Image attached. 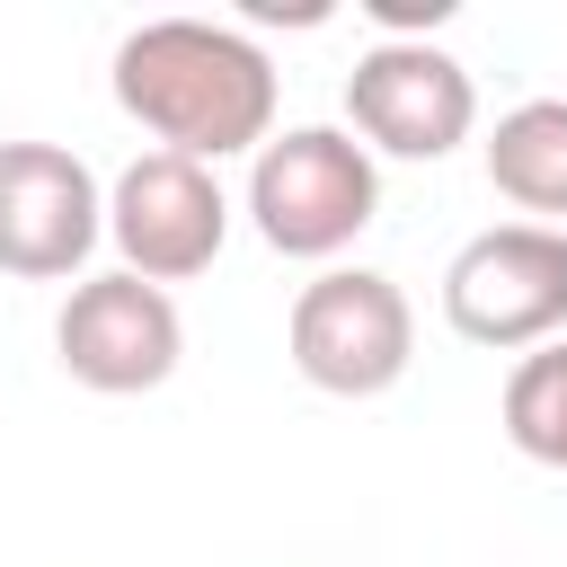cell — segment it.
<instances>
[{
    "mask_svg": "<svg viewBox=\"0 0 567 567\" xmlns=\"http://www.w3.org/2000/svg\"><path fill=\"white\" fill-rule=\"evenodd\" d=\"M452 337L487 354H532L567 328V230L558 221H487L443 266Z\"/></svg>",
    "mask_w": 567,
    "mask_h": 567,
    "instance_id": "obj_4",
    "label": "cell"
},
{
    "mask_svg": "<svg viewBox=\"0 0 567 567\" xmlns=\"http://www.w3.org/2000/svg\"><path fill=\"white\" fill-rule=\"evenodd\" d=\"M106 239V195L62 142H0V275L71 284Z\"/></svg>",
    "mask_w": 567,
    "mask_h": 567,
    "instance_id": "obj_8",
    "label": "cell"
},
{
    "mask_svg": "<svg viewBox=\"0 0 567 567\" xmlns=\"http://www.w3.org/2000/svg\"><path fill=\"white\" fill-rule=\"evenodd\" d=\"M505 443L540 470H567V337L532 346L505 372Z\"/></svg>",
    "mask_w": 567,
    "mask_h": 567,
    "instance_id": "obj_10",
    "label": "cell"
},
{
    "mask_svg": "<svg viewBox=\"0 0 567 567\" xmlns=\"http://www.w3.org/2000/svg\"><path fill=\"white\" fill-rule=\"evenodd\" d=\"M381 213V159L346 124H292L248 159V221L275 257L328 266Z\"/></svg>",
    "mask_w": 567,
    "mask_h": 567,
    "instance_id": "obj_2",
    "label": "cell"
},
{
    "mask_svg": "<svg viewBox=\"0 0 567 567\" xmlns=\"http://www.w3.org/2000/svg\"><path fill=\"white\" fill-rule=\"evenodd\" d=\"M115 106L177 159H257L275 142V62L221 18H142L115 44Z\"/></svg>",
    "mask_w": 567,
    "mask_h": 567,
    "instance_id": "obj_1",
    "label": "cell"
},
{
    "mask_svg": "<svg viewBox=\"0 0 567 567\" xmlns=\"http://www.w3.org/2000/svg\"><path fill=\"white\" fill-rule=\"evenodd\" d=\"M487 186L514 213H567V97H523L487 133Z\"/></svg>",
    "mask_w": 567,
    "mask_h": 567,
    "instance_id": "obj_9",
    "label": "cell"
},
{
    "mask_svg": "<svg viewBox=\"0 0 567 567\" xmlns=\"http://www.w3.org/2000/svg\"><path fill=\"white\" fill-rule=\"evenodd\" d=\"M53 354H62V372L80 390L133 399V390H159L177 372L186 319H177V301L159 284L124 275V266L115 275H80L71 301H62V319H53Z\"/></svg>",
    "mask_w": 567,
    "mask_h": 567,
    "instance_id": "obj_7",
    "label": "cell"
},
{
    "mask_svg": "<svg viewBox=\"0 0 567 567\" xmlns=\"http://www.w3.org/2000/svg\"><path fill=\"white\" fill-rule=\"evenodd\" d=\"M284 346H292V372L310 390H328V399H381L416 363V310L372 266H319L292 292Z\"/></svg>",
    "mask_w": 567,
    "mask_h": 567,
    "instance_id": "obj_3",
    "label": "cell"
},
{
    "mask_svg": "<svg viewBox=\"0 0 567 567\" xmlns=\"http://www.w3.org/2000/svg\"><path fill=\"white\" fill-rule=\"evenodd\" d=\"M346 124L381 159H452L478 133V80L443 44H363L346 71Z\"/></svg>",
    "mask_w": 567,
    "mask_h": 567,
    "instance_id": "obj_5",
    "label": "cell"
},
{
    "mask_svg": "<svg viewBox=\"0 0 567 567\" xmlns=\"http://www.w3.org/2000/svg\"><path fill=\"white\" fill-rule=\"evenodd\" d=\"M106 239L124 257V275L142 284H186L221 257L230 239V195L204 159H177V151H142L115 186H106Z\"/></svg>",
    "mask_w": 567,
    "mask_h": 567,
    "instance_id": "obj_6",
    "label": "cell"
}]
</instances>
